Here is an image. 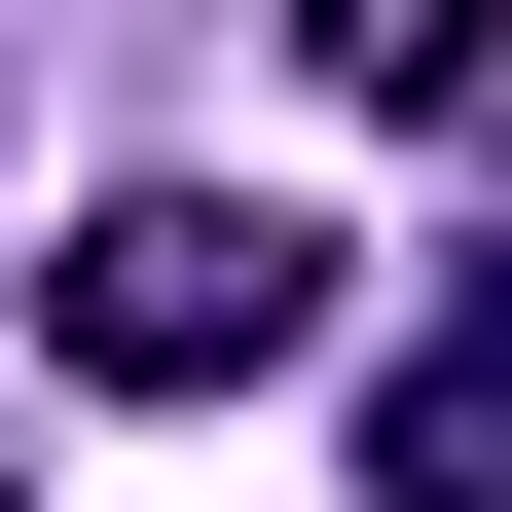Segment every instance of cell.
I'll use <instances>...</instances> for the list:
<instances>
[{
	"label": "cell",
	"instance_id": "cell-1",
	"mask_svg": "<svg viewBox=\"0 0 512 512\" xmlns=\"http://www.w3.org/2000/svg\"><path fill=\"white\" fill-rule=\"evenodd\" d=\"M37 330H74L110 403H220V366H293V330H330V256L256 220V183H110V220H74V293H37Z\"/></svg>",
	"mask_w": 512,
	"mask_h": 512
},
{
	"label": "cell",
	"instance_id": "cell-4",
	"mask_svg": "<svg viewBox=\"0 0 512 512\" xmlns=\"http://www.w3.org/2000/svg\"><path fill=\"white\" fill-rule=\"evenodd\" d=\"M0 476H37V439H0Z\"/></svg>",
	"mask_w": 512,
	"mask_h": 512
},
{
	"label": "cell",
	"instance_id": "cell-3",
	"mask_svg": "<svg viewBox=\"0 0 512 512\" xmlns=\"http://www.w3.org/2000/svg\"><path fill=\"white\" fill-rule=\"evenodd\" d=\"M366 512H512V293L403 366V403H366Z\"/></svg>",
	"mask_w": 512,
	"mask_h": 512
},
{
	"label": "cell",
	"instance_id": "cell-2",
	"mask_svg": "<svg viewBox=\"0 0 512 512\" xmlns=\"http://www.w3.org/2000/svg\"><path fill=\"white\" fill-rule=\"evenodd\" d=\"M293 74L403 110V147H476V110H512V0H293Z\"/></svg>",
	"mask_w": 512,
	"mask_h": 512
}]
</instances>
